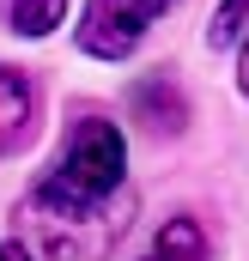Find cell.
<instances>
[{"mask_svg": "<svg viewBox=\"0 0 249 261\" xmlns=\"http://www.w3.org/2000/svg\"><path fill=\"white\" fill-rule=\"evenodd\" d=\"M170 0H85V18H79V49L97 55V61H128L140 49V37L158 24Z\"/></svg>", "mask_w": 249, "mask_h": 261, "instance_id": "obj_2", "label": "cell"}, {"mask_svg": "<svg viewBox=\"0 0 249 261\" xmlns=\"http://www.w3.org/2000/svg\"><path fill=\"white\" fill-rule=\"evenodd\" d=\"M237 85H243V97H249V43H243V55H237Z\"/></svg>", "mask_w": 249, "mask_h": 261, "instance_id": "obj_9", "label": "cell"}, {"mask_svg": "<svg viewBox=\"0 0 249 261\" xmlns=\"http://www.w3.org/2000/svg\"><path fill=\"white\" fill-rule=\"evenodd\" d=\"M134 219L128 195V146L122 128L104 116H79L67 128L61 158L31 189V231L49 261H97Z\"/></svg>", "mask_w": 249, "mask_h": 261, "instance_id": "obj_1", "label": "cell"}, {"mask_svg": "<svg viewBox=\"0 0 249 261\" xmlns=\"http://www.w3.org/2000/svg\"><path fill=\"white\" fill-rule=\"evenodd\" d=\"M146 261H213V249H207V231H201L194 219H170V225L152 237V255Z\"/></svg>", "mask_w": 249, "mask_h": 261, "instance_id": "obj_5", "label": "cell"}, {"mask_svg": "<svg viewBox=\"0 0 249 261\" xmlns=\"http://www.w3.org/2000/svg\"><path fill=\"white\" fill-rule=\"evenodd\" d=\"M37 128V85L18 67H0V158L18 152Z\"/></svg>", "mask_w": 249, "mask_h": 261, "instance_id": "obj_3", "label": "cell"}, {"mask_svg": "<svg viewBox=\"0 0 249 261\" xmlns=\"http://www.w3.org/2000/svg\"><path fill=\"white\" fill-rule=\"evenodd\" d=\"M243 18H249V0H225V6H219V18H213V43H219V49H231V43H237V31H243Z\"/></svg>", "mask_w": 249, "mask_h": 261, "instance_id": "obj_7", "label": "cell"}, {"mask_svg": "<svg viewBox=\"0 0 249 261\" xmlns=\"http://www.w3.org/2000/svg\"><path fill=\"white\" fill-rule=\"evenodd\" d=\"M0 261H37V255H31L24 243H0Z\"/></svg>", "mask_w": 249, "mask_h": 261, "instance_id": "obj_8", "label": "cell"}, {"mask_svg": "<svg viewBox=\"0 0 249 261\" xmlns=\"http://www.w3.org/2000/svg\"><path fill=\"white\" fill-rule=\"evenodd\" d=\"M134 110H140L158 134H177L188 122V97H183V85H177L170 73H146V79L134 85Z\"/></svg>", "mask_w": 249, "mask_h": 261, "instance_id": "obj_4", "label": "cell"}, {"mask_svg": "<svg viewBox=\"0 0 249 261\" xmlns=\"http://www.w3.org/2000/svg\"><path fill=\"white\" fill-rule=\"evenodd\" d=\"M67 18V0H12V31L18 37H49Z\"/></svg>", "mask_w": 249, "mask_h": 261, "instance_id": "obj_6", "label": "cell"}]
</instances>
